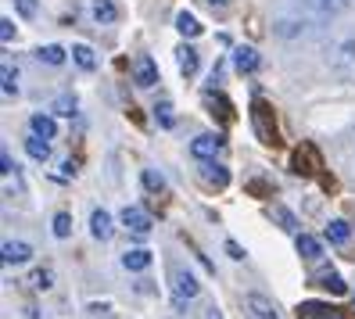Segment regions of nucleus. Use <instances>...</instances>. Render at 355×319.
<instances>
[{"label":"nucleus","instance_id":"f257e3e1","mask_svg":"<svg viewBox=\"0 0 355 319\" xmlns=\"http://www.w3.org/2000/svg\"><path fill=\"white\" fill-rule=\"evenodd\" d=\"M252 126H255V137H259L266 147H277V144H280L273 108H269L266 101H255V104H252Z\"/></svg>","mask_w":355,"mask_h":319},{"label":"nucleus","instance_id":"f03ea898","mask_svg":"<svg viewBox=\"0 0 355 319\" xmlns=\"http://www.w3.org/2000/svg\"><path fill=\"white\" fill-rule=\"evenodd\" d=\"M330 69L341 79L355 83V40H341V44L330 51Z\"/></svg>","mask_w":355,"mask_h":319},{"label":"nucleus","instance_id":"7ed1b4c3","mask_svg":"<svg viewBox=\"0 0 355 319\" xmlns=\"http://www.w3.org/2000/svg\"><path fill=\"white\" fill-rule=\"evenodd\" d=\"M169 276H173V294H176V302H180V305H183V302H194L198 291H201L198 280H194V273L183 269V266H173Z\"/></svg>","mask_w":355,"mask_h":319},{"label":"nucleus","instance_id":"20e7f679","mask_svg":"<svg viewBox=\"0 0 355 319\" xmlns=\"http://www.w3.org/2000/svg\"><path fill=\"white\" fill-rule=\"evenodd\" d=\"M122 226H126L133 237H148L151 233V226H155V219L148 216L144 208H137V205H126L122 208Z\"/></svg>","mask_w":355,"mask_h":319},{"label":"nucleus","instance_id":"39448f33","mask_svg":"<svg viewBox=\"0 0 355 319\" xmlns=\"http://www.w3.org/2000/svg\"><path fill=\"white\" fill-rule=\"evenodd\" d=\"M291 169H295L298 176H316V169H323L320 151L312 144H302L298 151H295V158H291Z\"/></svg>","mask_w":355,"mask_h":319},{"label":"nucleus","instance_id":"423d86ee","mask_svg":"<svg viewBox=\"0 0 355 319\" xmlns=\"http://www.w3.org/2000/svg\"><path fill=\"white\" fill-rule=\"evenodd\" d=\"M298 319H348V312L338 305H327V302H302Z\"/></svg>","mask_w":355,"mask_h":319},{"label":"nucleus","instance_id":"0eeeda50","mask_svg":"<svg viewBox=\"0 0 355 319\" xmlns=\"http://www.w3.org/2000/svg\"><path fill=\"white\" fill-rule=\"evenodd\" d=\"M133 83H137V87H155V83H158V65H155L151 54H140L133 61Z\"/></svg>","mask_w":355,"mask_h":319},{"label":"nucleus","instance_id":"6e6552de","mask_svg":"<svg viewBox=\"0 0 355 319\" xmlns=\"http://www.w3.org/2000/svg\"><path fill=\"white\" fill-rule=\"evenodd\" d=\"M223 144H226V140H223V137H216V133H201V137L191 144V155H194V158H201V162H208V158H216V151H219Z\"/></svg>","mask_w":355,"mask_h":319},{"label":"nucleus","instance_id":"1a4fd4ad","mask_svg":"<svg viewBox=\"0 0 355 319\" xmlns=\"http://www.w3.org/2000/svg\"><path fill=\"white\" fill-rule=\"evenodd\" d=\"M244 309L252 312L255 319H280V316H277V305L269 302V298H262V294H248V298H244Z\"/></svg>","mask_w":355,"mask_h":319},{"label":"nucleus","instance_id":"9d476101","mask_svg":"<svg viewBox=\"0 0 355 319\" xmlns=\"http://www.w3.org/2000/svg\"><path fill=\"white\" fill-rule=\"evenodd\" d=\"M29 133L44 137V140H54V137H58V122H54L47 112H36V115L29 119Z\"/></svg>","mask_w":355,"mask_h":319},{"label":"nucleus","instance_id":"9b49d317","mask_svg":"<svg viewBox=\"0 0 355 319\" xmlns=\"http://www.w3.org/2000/svg\"><path fill=\"white\" fill-rule=\"evenodd\" d=\"M201 180H205L208 187L223 190V187L230 183V169H226V165H216V162H205V165H201Z\"/></svg>","mask_w":355,"mask_h":319},{"label":"nucleus","instance_id":"f8f14e48","mask_svg":"<svg viewBox=\"0 0 355 319\" xmlns=\"http://www.w3.org/2000/svg\"><path fill=\"white\" fill-rule=\"evenodd\" d=\"M29 259H33V248L26 241H8L4 244V262L8 266H26Z\"/></svg>","mask_w":355,"mask_h":319},{"label":"nucleus","instance_id":"ddd939ff","mask_svg":"<svg viewBox=\"0 0 355 319\" xmlns=\"http://www.w3.org/2000/svg\"><path fill=\"white\" fill-rule=\"evenodd\" d=\"M90 15L97 18L101 26H115L119 22V8L112 4V0H90Z\"/></svg>","mask_w":355,"mask_h":319},{"label":"nucleus","instance_id":"4468645a","mask_svg":"<svg viewBox=\"0 0 355 319\" xmlns=\"http://www.w3.org/2000/svg\"><path fill=\"white\" fill-rule=\"evenodd\" d=\"M90 233H94L97 241H108L112 233H115V226H112V216H108L104 208H97L94 216H90Z\"/></svg>","mask_w":355,"mask_h":319},{"label":"nucleus","instance_id":"2eb2a0df","mask_svg":"<svg viewBox=\"0 0 355 319\" xmlns=\"http://www.w3.org/2000/svg\"><path fill=\"white\" fill-rule=\"evenodd\" d=\"M327 241L338 244V248L348 244V241H352V226H348L345 219H330V223H327Z\"/></svg>","mask_w":355,"mask_h":319},{"label":"nucleus","instance_id":"dca6fc26","mask_svg":"<svg viewBox=\"0 0 355 319\" xmlns=\"http://www.w3.org/2000/svg\"><path fill=\"white\" fill-rule=\"evenodd\" d=\"M122 266H126L130 273H144L151 266V251H144V248H137V251H126L122 255Z\"/></svg>","mask_w":355,"mask_h":319},{"label":"nucleus","instance_id":"f3484780","mask_svg":"<svg viewBox=\"0 0 355 319\" xmlns=\"http://www.w3.org/2000/svg\"><path fill=\"white\" fill-rule=\"evenodd\" d=\"M298 255H302V259H309V262H316L320 255H323V244L312 237V233H298Z\"/></svg>","mask_w":355,"mask_h":319},{"label":"nucleus","instance_id":"a211bd4d","mask_svg":"<svg viewBox=\"0 0 355 319\" xmlns=\"http://www.w3.org/2000/svg\"><path fill=\"white\" fill-rule=\"evenodd\" d=\"M176 65H180L183 76H194V72H198V51L183 44V47L176 51Z\"/></svg>","mask_w":355,"mask_h":319},{"label":"nucleus","instance_id":"6ab92c4d","mask_svg":"<svg viewBox=\"0 0 355 319\" xmlns=\"http://www.w3.org/2000/svg\"><path fill=\"white\" fill-rule=\"evenodd\" d=\"M234 65H237V72H255L259 69V54L252 47H237L234 51Z\"/></svg>","mask_w":355,"mask_h":319},{"label":"nucleus","instance_id":"aec40b11","mask_svg":"<svg viewBox=\"0 0 355 319\" xmlns=\"http://www.w3.org/2000/svg\"><path fill=\"white\" fill-rule=\"evenodd\" d=\"M26 155H29L33 162H47V158H51V144H47L44 137L33 133V137L26 140Z\"/></svg>","mask_w":355,"mask_h":319},{"label":"nucleus","instance_id":"412c9836","mask_svg":"<svg viewBox=\"0 0 355 319\" xmlns=\"http://www.w3.org/2000/svg\"><path fill=\"white\" fill-rule=\"evenodd\" d=\"M176 29H180V33H183V36H191V40H194V36H201V33H205V26H201V22H198V18H194V15H191V11H180V15H176Z\"/></svg>","mask_w":355,"mask_h":319},{"label":"nucleus","instance_id":"4be33fe9","mask_svg":"<svg viewBox=\"0 0 355 319\" xmlns=\"http://www.w3.org/2000/svg\"><path fill=\"white\" fill-rule=\"evenodd\" d=\"M72 61H76L79 69H87V72L97 69V54H94L87 44H76V47H72Z\"/></svg>","mask_w":355,"mask_h":319},{"label":"nucleus","instance_id":"5701e85b","mask_svg":"<svg viewBox=\"0 0 355 319\" xmlns=\"http://www.w3.org/2000/svg\"><path fill=\"white\" fill-rule=\"evenodd\" d=\"M316 287H327L330 294H348V284L341 280V276H338V273H330V269L316 276Z\"/></svg>","mask_w":355,"mask_h":319},{"label":"nucleus","instance_id":"b1692460","mask_svg":"<svg viewBox=\"0 0 355 319\" xmlns=\"http://www.w3.org/2000/svg\"><path fill=\"white\" fill-rule=\"evenodd\" d=\"M205 101L212 104V108H216V104H219V119H223V122H234V108H230V101H226L223 94H216V90H208V94H205ZM212 115H216V112H212Z\"/></svg>","mask_w":355,"mask_h":319},{"label":"nucleus","instance_id":"393cba45","mask_svg":"<svg viewBox=\"0 0 355 319\" xmlns=\"http://www.w3.org/2000/svg\"><path fill=\"white\" fill-rule=\"evenodd\" d=\"M40 61H47V65H65V47H58V44H47V47H40L36 51Z\"/></svg>","mask_w":355,"mask_h":319},{"label":"nucleus","instance_id":"a878e982","mask_svg":"<svg viewBox=\"0 0 355 319\" xmlns=\"http://www.w3.org/2000/svg\"><path fill=\"white\" fill-rule=\"evenodd\" d=\"M140 183H144V190H151V194H162L165 190V180H162V173H155V169H144Z\"/></svg>","mask_w":355,"mask_h":319},{"label":"nucleus","instance_id":"bb28decb","mask_svg":"<svg viewBox=\"0 0 355 319\" xmlns=\"http://www.w3.org/2000/svg\"><path fill=\"white\" fill-rule=\"evenodd\" d=\"M305 4H309V8H316V11H323V15H327V11H345V8H352V4H355V0H305Z\"/></svg>","mask_w":355,"mask_h":319},{"label":"nucleus","instance_id":"cd10ccee","mask_svg":"<svg viewBox=\"0 0 355 319\" xmlns=\"http://www.w3.org/2000/svg\"><path fill=\"white\" fill-rule=\"evenodd\" d=\"M269 216H273V219H277V223H280L284 230H291V233H295V230H298V219H295V216H291V212H287L284 205H273V208H269Z\"/></svg>","mask_w":355,"mask_h":319},{"label":"nucleus","instance_id":"c85d7f7f","mask_svg":"<svg viewBox=\"0 0 355 319\" xmlns=\"http://www.w3.org/2000/svg\"><path fill=\"white\" fill-rule=\"evenodd\" d=\"M54 237L58 241L72 237V216H69V212H58V216H54Z\"/></svg>","mask_w":355,"mask_h":319},{"label":"nucleus","instance_id":"c756f323","mask_svg":"<svg viewBox=\"0 0 355 319\" xmlns=\"http://www.w3.org/2000/svg\"><path fill=\"white\" fill-rule=\"evenodd\" d=\"M29 284H33L36 291H51V287H54V273H51V269H33Z\"/></svg>","mask_w":355,"mask_h":319},{"label":"nucleus","instance_id":"7c9ffc66","mask_svg":"<svg viewBox=\"0 0 355 319\" xmlns=\"http://www.w3.org/2000/svg\"><path fill=\"white\" fill-rule=\"evenodd\" d=\"M18 94V69L11 61H4V97H15Z\"/></svg>","mask_w":355,"mask_h":319},{"label":"nucleus","instance_id":"2f4dec72","mask_svg":"<svg viewBox=\"0 0 355 319\" xmlns=\"http://www.w3.org/2000/svg\"><path fill=\"white\" fill-rule=\"evenodd\" d=\"M155 119L165 126V130H173L176 126V115H173V104L169 101H162V104H155Z\"/></svg>","mask_w":355,"mask_h":319},{"label":"nucleus","instance_id":"473e14b6","mask_svg":"<svg viewBox=\"0 0 355 319\" xmlns=\"http://www.w3.org/2000/svg\"><path fill=\"white\" fill-rule=\"evenodd\" d=\"M76 108H79V104H76V97H69V94L54 101V112H58V115H65V119H76V115H79Z\"/></svg>","mask_w":355,"mask_h":319},{"label":"nucleus","instance_id":"72a5a7b5","mask_svg":"<svg viewBox=\"0 0 355 319\" xmlns=\"http://www.w3.org/2000/svg\"><path fill=\"white\" fill-rule=\"evenodd\" d=\"M0 40H4V44L15 40V22H11V18H0Z\"/></svg>","mask_w":355,"mask_h":319},{"label":"nucleus","instance_id":"f704fd0d","mask_svg":"<svg viewBox=\"0 0 355 319\" xmlns=\"http://www.w3.org/2000/svg\"><path fill=\"white\" fill-rule=\"evenodd\" d=\"M15 8H18V15H22V18H33L36 15V0H15Z\"/></svg>","mask_w":355,"mask_h":319},{"label":"nucleus","instance_id":"c9c22d12","mask_svg":"<svg viewBox=\"0 0 355 319\" xmlns=\"http://www.w3.org/2000/svg\"><path fill=\"white\" fill-rule=\"evenodd\" d=\"M226 255H230V259H237V262H241V259H244V248H241L237 241H226Z\"/></svg>","mask_w":355,"mask_h":319},{"label":"nucleus","instance_id":"e433bc0d","mask_svg":"<svg viewBox=\"0 0 355 319\" xmlns=\"http://www.w3.org/2000/svg\"><path fill=\"white\" fill-rule=\"evenodd\" d=\"M205 4H208V8H226L230 0H205Z\"/></svg>","mask_w":355,"mask_h":319},{"label":"nucleus","instance_id":"4c0bfd02","mask_svg":"<svg viewBox=\"0 0 355 319\" xmlns=\"http://www.w3.org/2000/svg\"><path fill=\"white\" fill-rule=\"evenodd\" d=\"M208 319H223V312L219 309H208Z\"/></svg>","mask_w":355,"mask_h":319},{"label":"nucleus","instance_id":"58836bf2","mask_svg":"<svg viewBox=\"0 0 355 319\" xmlns=\"http://www.w3.org/2000/svg\"><path fill=\"white\" fill-rule=\"evenodd\" d=\"M352 183H355V165H352Z\"/></svg>","mask_w":355,"mask_h":319}]
</instances>
